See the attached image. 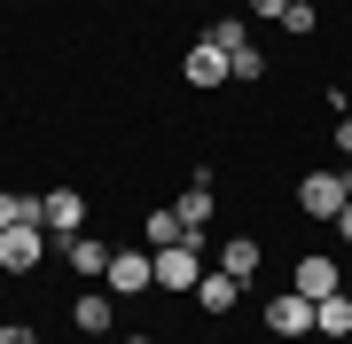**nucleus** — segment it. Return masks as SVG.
<instances>
[{"mask_svg":"<svg viewBox=\"0 0 352 344\" xmlns=\"http://www.w3.org/2000/svg\"><path fill=\"white\" fill-rule=\"evenodd\" d=\"M305 8H314V0H305Z\"/></svg>","mask_w":352,"mask_h":344,"instance_id":"26","label":"nucleus"},{"mask_svg":"<svg viewBox=\"0 0 352 344\" xmlns=\"http://www.w3.org/2000/svg\"><path fill=\"white\" fill-rule=\"evenodd\" d=\"M219 266L251 282V274H258V235H227V242H219Z\"/></svg>","mask_w":352,"mask_h":344,"instance_id":"14","label":"nucleus"},{"mask_svg":"<svg viewBox=\"0 0 352 344\" xmlns=\"http://www.w3.org/2000/svg\"><path fill=\"white\" fill-rule=\"evenodd\" d=\"M337 235H344V242H352V204H344V211H337Z\"/></svg>","mask_w":352,"mask_h":344,"instance_id":"23","label":"nucleus"},{"mask_svg":"<svg viewBox=\"0 0 352 344\" xmlns=\"http://www.w3.org/2000/svg\"><path fill=\"white\" fill-rule=\"evenodd\" d=\"M110 313H118V297H78V306H71V321H78V329H87V336H102V329H110Z\"/></svg>","mask_w":352,"mask_h":344,"instance_id":"16","label":"nucleus"},{"mask_svg":"<svg viewBox=\"0 0 352 344\" xmlns=\"http://www.w3.org/2000/svg\"><path fill=\"white\" fill-rule=\"evenodd\" d=\"M344 196H352V172H344Z\"/></svg>","mask_w":352,"mask_h":344,"instance_id":"25","label":"nucleus"},{"mask_svg":"<svg viewBox=\"0 0 352 344\" xmlns=\"http://www.w3.org/2000/svg\"><path fill=\"white\" fill-rule=\"evenodd\" d=\"M0 344H39V329H24V321H0Z\"/></svg>","mask_w":352,"mask_h":344,"instance_id":"20","label":"nucleus"},{"mask_svg":"<svg viewBox=\"0 0 352 344\" xmlns=\"http://www.w3.org/2000/svg\"><path fill=\"white\" fill-rule=\"evenodd\" d=\"M282 32L305 39V32H314V8H305V0H289V8H282Z\"/></svg>","mask_w":352,"mask_h":344,"instance_id":"19","label":"nucleus"},{"mask_svg":"<svg viewBox=\"0 0 352 344\" xmlns=\"http://www.w3.org/2000/svg\"><path fill=\"white\" fill-rule=\"evenodd\" d=\"M102 282H110L118 297H141L157 282V251H110V274H102Z\"/></svg>","mask_w":352,"mask_h":344,"instance_id":"3","label":"nucleus"},{"mask_svg":"<svg viewBox=\"0 0 352 344\" xmlns=\"http://www.w3.org/2000/svg\"><path fill=\"white\" fill-rule=\"evenodd\" d=\"M141 235H149V251H164V242H188V227H180V211H173V204H157L149 219H141Z\"/></svg>","mask_w":352,"mask_h":344,"instance_id":"15","label":"nucleus"},{"mask_svg":"<svg viewBox=\"0 0 352 344\" xmlns=\"http://www.w3.org/2000/svg\"><path fill=\"white\" fill-rule=\"evenodd\" d=\"M204 47H219V55H235V47H251V32H243L235 16H219V24L204 32Z\"/></svg>","mask_w":352,"mask_h":344,"instance_id":"17","label":"nucleus"},{"mask_svg":"<svg viewBox=\"0 0 352 344\" xmlns=\"http://www.w3.org/2000/svg\"><path fill=\"white\" fill-rule=\"evenodd\" d=\"M173 211H180V227H188V235L212 227V172H196L188 188H180V204H173Z\"/></svg>","mask_w":352,"mask_h":344,"instance_id":"8","label":"nucleus"},{"mask_svg":"<svg viewBox=\"0 0 352 344\" xmlns=\"http://www.w3.org/2000/svg\"><path fill=\"white\" fill-rule=\"evenodd\" d=\"M314 329L321 336H352V297L337 290V297H314Z\"/></svg>","mask_w":352,"mask_h":344,"instance_id":"13","label":"nucleus"},{"mask_svg":"<svg viewBox=\"0 0 352 344\" xmlns=\"http://www.w3.org/2000/svg\"><path fill=\"white\" fill-rule=\"evenodd\" d=\"M0 227H47V196H16V188H0Z\"/></svg>","mask_w":352,"mask_h":344,"instance_id":"10","label":"nucleus"},{"mask_svg":"<svg viewBox=\"0 0 352 344\" xmlns=\"http://www.w3.org/2000/svg\"><path fill=\"white\" fill-rule=\"evenodd\" d=\"M289 290H298V297H337V258H298V274H289Z\"/></svg>","mask_w":352,"mask_h":344,"instance_id":"9","label":"nucleus"},{"mask_svg":"<svg viewBox=\"0 0 352 344\" xmlns=\"http://www.w3.org/2000/svg\"><path fill=\"white\" fill-rule=\"evenodd\" d=\"M196 282H204V235L164 242L157 251V290H196Z\"/></svg>","mask_w":352,"mask_h":344,"instance_id":"1","label":"nucleus"},{"mask_svg":"<svg viewBox=\"0 0 352 344\" xmlns=\"http://www.w3.org/2000/svg\"><path fill=\"white\" fill-rule=\"evenodd\" d=\"M337 149H344V157H352V110H344V117H337Z\"/></svg>","mask_w":352,"mask_h":344,"instance_id":"22","label":"nucleus"},{"mask_svg":"<svg viewBox=\"0 0 352 344\" xmlns=\"http://www.w3.org/2000/svg\"><path fill=\"white\" fill-rule=\"evenodd\" d=\"M266 329H274V336H305V329H314V297L282 290L274 306H266Z\"/></svg>","mask_w":352,"mask_h":344,"instance_id":"5","label":"nucleus"},{"mask_svg":"<svg viewBox=\"0 0 352 344\" xmlns=\"http://www.w3.org/2000/svg\"><path fill=\"white\" fill-rule=\"evenodd\" d=\"M344 204H352V196H344V172H305L298 180V211L305 219H337Z\"/></svg>","mask_w":352,"mask_h":344,"instance_id":"2","label":"nucleus"},{"mask_svg":"<svg viewBox=\"0 0 352 344\" xmlns=\"http://www.w3.org/2000/svg\"><path fill=\"white\" fill-rule=\"evenodd\" d=\"M227 78H266V55L258 47H235V55H227Z\"/></svg>","mask_w":352,"mask_h":344,"instance_id":"18","label":"nucleus"},{"mask_svg":"<svg viewBox=\"0 0 352 344\" xmlns=\"http://www.w3.org/2000/svg\"><path fill=\"white\" fill-rule=\"evenodd\" d=\"M63 251H71V266H78V274H110V251H118V242H102V235H71Z\"/></svg>","mask_w":352,"mask_h":344,"instance_id":"12","label":"nucleus"},{"mask_svg":"<svg viewBox=\"0 0 352 344\" xmlns=\"http://www.w3.org/2000/svg\"><path fill=\"white\" fill-rule=\"evenodd\" d=\"M180 78H188V87H219V78H227V55L196 39V47H188V63H180Z\"/></svg>","mask_w":352,"mask_h":344,"instance_id":"11","label":"nucleus"},{"mask_svg":"<svg viewBox=\"0 0 352 344\" xmlns=\"http://www.w3.org/2000/svg\"><path fill=\"white\" fill-rule=\"evenodd\" d=\"M243 8H251V16H266V24H282V8H289V0H243Z\"/></svg>","mask_w":352,"mask_h":344,"instance_id":"21","label":"nucleus"},{"mask_svg":"<svg viewBox=\"0 0 352 344\" xmlns=\"http://www.w3.org/2000/svg\"><path fill=\"white\" fill-rule=\"evenodd\" d=\"M235 297H243V274L204 266V282H196V306H204V313H235Z\"/></svg>","mask_w":352,"mask_h":344,"instance_id":"6","label":"nucleus"},{"mask_svg":"<svg viewBox=\"0 0 352 344\" xmlns=\"http://www.w3.org/2000/svg\"><path fill=\"white\" fill-rule=\"evenodd\" d=\"M126 344H157V336H126Z\"/></svg>","mask_w":352,"mask_h":344,"instance_id":"24","label":"nucleus"},{"mask_svg":"<svg viewBox=\"0 0 352 344\" xmlns=\"http://www.w3.org/2000/svg\"><path fill=\"white\" fill-rule=\"evenodd\" d=\"M78 227H87V196H78V188H47V235H78Z\"/></svg>","mask_w":352,"mask_h":344,"instance_id":"7","label":"nucleus"},{"mask_svg":"<svg viewBox=\"0 0 352 344\" xmlns=\"http://www.w3.org/2000/svg\"><path fill=\"white\" fill-rule=\"evenodd\" d=\"M39 251H47L39 227H0V274H39Z\"/></svg>","mask_w":352,"mask_h":344,"instance_id":"4","label":"nucleus"}]
</instances>
